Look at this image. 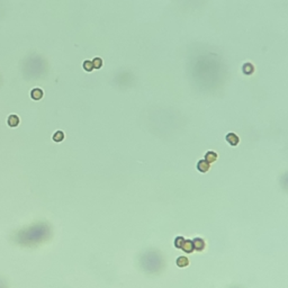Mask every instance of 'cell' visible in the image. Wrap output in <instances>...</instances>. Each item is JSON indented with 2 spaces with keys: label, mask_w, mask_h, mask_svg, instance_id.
Returning a JSON list of instances; mask_svg holds the SVG:
<instances>
[{
  "label": "cell",
  "mask_w": 288,
  "mask_h": 288,
  "mask_svg": "<svg viewBox=\"0 0 288 288\" xmlns=\"http://www.w3.org/2000/svg\"><path fill=\"white\" fill-rule=\"evenodd\" d=\"M189 264V260L186 258V257H179L177 259V266L180 267V268H184V267H187Z\"/></svg>",
  "instance_id": "cell-5"
},
{
  "label": "cell",
  "mask_w": 288,
  "mask_h": 288,
  "mask_svg": "<svg viewBox=\"0 0 288 288\" xmlns=\"http://www.w3.org/2000/svg\"><path fill=\"white\" fill-rule=\"evenodd\" d=\"M184 242H185L184 238H182V236H178V238L176 239V241H175V245H176L178 249H181V247H182Z\"/></svg>",
  "instance_id": "cell-13"
},
{
  "label": "cell",
  "mask_w": 288,
  "mask_h": 288,
  "mask_svg": "<svg viewBox=\"0 0 288 288\" xmlns=\"http://www.w3.org/2000/svg\"><path fill=\"white\" fill-rule=\"evenodd\" d=\"M83 69H85V70H86L87 72H90L91 70L93 69L92 62H91V61H88V60L85 61V62H83Z\"/></svg>",
  "instance_id": "cell-10"
},
{
  "label": "cell",
  "mask_w": 288,
  "mask_h": 288,
  "mask_svg": "<svg viewBox=\"0 0 288 288\" xmlns=\"http://www.w3.org/2000/svg\"><path fill=\"white\" fill-rule=\"evenodd\" d=\"M18 123H19V118L17 117V116L13 115V116H10V117H9L8 124L10 125V126H13V127L17 126V125H18Z\"/></svg>",
  "instance_id": "cell-8"
},
{
  "label": "cell",
  "mask_w": 288,
  "mask_h": 288,
  "mask_svg": "<svg viewBox=\"0 0 288 288\" xmlns=\"http://www.w3.org/2000/svg\"><path fill=\"white\" fill-rule=\"evenodd\" d=\"M226 141H228V143H230L232 146H235L239 144L240 140H239V136L236 134H234V133H230V134L226 135Z\"/></svg>",
  "instance_id": "cell-1"
},
{
  "label": "cell",
  "mask_w": 288,
  "mask_h": 288,
  "mask_svg": "<svg viewBox=\"0 0 288 288\" xmlns=\"http://www.w3.org/2000/svg\"><path fill=\"white\" fill-rule=\"evenodd\" d=\"M181 249L184 250L185 252H187V253L192 252V251H194V244H192V241H190V240H185V242H184V244H182Z\"/></svg>",
  "instance_id": "cell-3"
},
{
  "label": "cell",
  "mask_w": 288,
  "mask_h": 288,
  "mask_svg": "<svg viewBox=\"0 0 288 288\" xmlns=\"http://www.w3.org/2000/svg\"><path fill=\"white\" fill-rule=\"evenodd\" d=\"M197 169L200 171V172H206V171L209 170V163L206 161V160H202V161L198 162Z\"/></svg>",
  "instance_id": "cell-4"
},
{
  "label": "cell",
  "mask_w": 288,
  "mask_h": 288,
  "mask_svg": "<svg viewBox=\"0 0 288 288\" xmlns=\"http://www.w3.org/2000/svg\"><path fill=\"white\" fill-rule=\"evenodd\" d=\"M30 96H32V98H33V99H35V100H39V99L43 97V91H42L41 89L36 88V89H34V90L32 91Z\"/></svg>",
  "instance_id": "cell-6"
},
{
  "label": "cell",
  "mask_w": 288,
  "mask_h": 288,
  "mask_svg": "<svg viewBox=\"0 0 288 288\" xmlns=\"http://www.w3.org/2000/svg\"><path fill=\"white\" fill-rule=\"evenodd\" d=\"M92 66L95 69H100V68H102V59H99V58L93 59Z\"/></svg>",
  "instance_id": "cell-9"
},
{
  "label": "cell",
  "mask_w": 288,
  "mask_h": 288,
  "mask_svg": "<svg viewBox=\"0 0 288 288\" xmlns=\"http://www.w3.org/2000/svg\"><path fill=\"white\" fill-rule=\"evenodd\" d=\"M192 244H194V250H197V251H203L204 248H205V242L199 238L194 240Z\"/></svg>",
  "instance_id": "cell-2"
},
{
  "label": "cell",
  "mask_w": 288,
  "mask_h": 288,
  "mask_svg": "<svg viewBox=\"0 0 288 288\" xmlns=\"http://www.w3.org/2000/svg\"><path fill=\"white\" fill-rule=\"evenodd\" d=\"M253 70H254V69H253V66L251 65L250 63H247L245 65L243 66V72L245 74H251L253 72Z\"/></svg>",
  "instance_id": "cell-11"
},
{
  "label": "cell",
  "mask_w": 288,
  "mask_h": 288,
  "mask_svg": "<svg viewBox=\"0 0 288 288\" xmlns=\"http://www.w3.org/2000/svg\"><path fill=\"white\" fill-rule=\"evenodd\" d=\"M205 160L208 163H211V162H215L217 160V154L215 153V152H207L205 155Z\"/></svg>",
  "instance_id": "cell-7"
},
{
  "label": "cell",
  "mask_w": 288,
  "mask_h": 288,
  "mask_svg": "<svg viewBox=\"0 0 288 288\" xmlns=\"http://www.w3.org/2000/svg\"><path fill=\"white\" fill-rule=\"evenodd\" d=\"M63 137H64L63 133L61 132V131H59V132H56L54 134V136H53V140H54L55 142H61V141L63 140Z\"/></svg>",
  "instance_id": "cell-12"
}]
</instances>
